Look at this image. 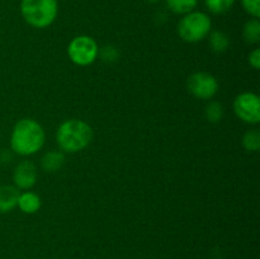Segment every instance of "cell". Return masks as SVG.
Segmentation results:
<instances>
[{
    "mask_svg": "<svg viewBox=\"0 0 260 259\" xmlns=\"http://www.w3.org/2000/svg\"><path fill=\"white\" fill-rule=\"evenodd\" d=\"M46 142L41 123L33 118H22L14 124L10 135V147L20 156H30L40 151Z\"/></svg>",
    "mask_w": 260,
    "mask_h": 259,
    "instance_id": "1",
    "label": "cell"
},
{
    "mask_svg": "<svg viewBox=\"0 0 260 259\" xmlns=\"http://www.w3.org/2000/svg\"><path fill=\"white\" fill-rule=\"evenodd\" d=\"M93 140V128L83 119L71 118L58 126L56 142L63 152L74 154L86 149Z\"/></svg>",
    "mask_w": 260,
    "mask_h": 259,
    "instance_id": "2",
    "label": "cell"
},
{
    "mask_svg": "<svg viewBox=\"0 0 260 259\" xmlns=\"http://www.w3.org/2000/svg\"><path fill=\"white\" fill-rule=\"evenodd\" d=\"M20 13L30 27L43 29L52 24L58 14L57 0H22Z\"/></svg>",
    "mask_w": 260,
    "mask_h": 259,
    "instance_id": "3",
    "label": "cell"
},
{
    "mask_svg": "<svg viewBox=\"0 0 260 259\" xmlns=\"http://www.w3.org/2000/svg\"><path fill=\"white\" fill-rule=\"evenodd\" d=\"M177 30L184 42L197 43L208 37L212 30V20L207 13L193 10L183 15L178 23Z\"/></svg>",
    "mask_w": 260,
    "mask_h": 259,
    "instance_id": "4",
    "label": "cell"
},
{
    "mask_svg": "<svg viewBox=\"0 0 260 259\" xmlns=\"http://www.w3.org/2000/svg\"><path fill=\"white\" fill-rule=\"evenodd\" d=\"M99 47L90 36H76L68 46V56L75 65L89 66L98 58Z\"/></svg>",
    "mask_w": 260,
    "mask_h": 259,
    "instance_id": "5",
    "label": "cell"
},
{
    "mask_svg": "<svg viewBox=\"0 0 260 259\" xmlns=\"http://www.w3.org/2000/svg\"><path fill=\"white\" fill-rule=\"evenodd\" d=\"M187 88L189 93L197 99L208 101L212 99L218 91V81L212 74L206 71L193 73L187 80Z\"/></svg>",
    "mask_w": 260,
    "mask_h": 259,
    "instance_id": "6",
    "label": "cell"
},
{
    "mask_svg": "<svg viewBox=\"0 0 260 259\" xmlns=\"http://www.w3.org/2000/svg\"><path fill=\"white\" fill-rule=\"evenodd\" d=\"M234 112L236 117L249 124L260 122V99L258 94L244 91L234 101Z\"/></svg>",
    "mask_w": 260,
    "mask_h": 259,
    "instance_id": "7",
    "label": "cell"
},
{
    "mask_svg": "<svg viewBox=\"0 0 260 259\" xmlns=\"http://www.w3.org/2000/svg\"><path fill=\"white\" fill-rule=\"evenodd\" d=\"M37 167L30 160L20 161L14 168V172H13V183H14V187H17L18 189H30L37 183Z\"/></svg>",
    "mask_w": 260,
    "mask_h": 259,
    "instance_id": "8",
    "label": "cell"
},
{
    "mask_svg": "<svg viewBox=\"0 0 260 259\" xmlns=\"http://www.w3.org/2000/svg\"><path fill=\"white\" fill-rule=\"evenodd\" d=\"M19 193L14 185H0V213H8L17 207Z\"/></svg>",
    "mask_w": 260,
    "mask_h": 259,
    "instance_id": "9",
    "label": "cell"
},
{
    "mask_svg": "<svg viewBox=\"0 0 260 259\" xmlns=\"http://www.w3.org/2000/svg\"><path fill=\"white\" fill-rule=\"evenodd\" d=\"M41 206H42V201H41V197L37 193L30 192V190H25V192L19 193L17 207L19 208L23 213L33 215V213H36L37 211H40Z\"/></svg>",
    "mask_w": 260,
    "mask_h": 259,
    "instance_id": "10",
    "label": "cell"
},
{
    "mask_svg": "<svg viewBox=\"0 0 260 259\" xmlns=\"http://www.w3.org/2000/svg\"><path fill=\"white\" fill-rule=\"evenodd\" d=\"M66 157L62 151L58 150H52L47 151L41 159V168L46 173H56L61 170V168L65 165Z\"/></svg>",
    "mask_w": 260,
    "mask_h": 259,
    "instance_id": "11",
    "label": "cell"
},
{
    "mask_svg": "<svg viewBox=\"0 0 260 259\" xmlns=\"http://www.w3.org/2000/svg\"><path fill=\"white\" fill-rule=\"evenodd\" d=\"M208 43L212 51L217 53L225 52L230 46V38L222 30H211L208 35Z\"/></svg>",
    "mask_w": 260,
    "mask_h": 259,
    "instance_id": "12",
    "label": "cell"
},
{
    "mask_svg": "<svg viewBox=\"0 0 260 259\" xmlns=\"http://www.w3.org/2000/svg\"><path fill=\"white\" fill-rule=\"evenodd\" d=\"M198 0H167L168 9L178 15H185L196 10Z\"/></svg>",
    "mask_w": 260,
    "mask_h": 259,
    "instance_id": "13",
    "label": "cell"
},
{
    "mask_svg": "<svg viewBox=\"0 0 260 259\" xmlns=\"http://www.w3.org/2000/svg\"><path fill=\"white\" fill-rule=\"evenodd\" d=\"M243 36L245 42L255 45L260 41V20L259 18H251L243 28Z\"/></svg>",
    "mask_w": 260,
    "mask_h": 259,
    "instance_id": "14",
    "label": "cell"
},
{
    "mask_svg": "<svg viewBox=\"0 0 260 259\" xmlns=\"http://www.w3.org/2000/svg\"><path fill=\"white\" fill-rule=\"evenodd\" d=\"M203 2L208 12L216 15L225 14L235 4V0H203Z\"/></svg>",
    "mask_w": 260,
    "mask_h": 259,
    "instance_id": "15",
    "label": "cell"
},
{
    "mask_svg": "<svg viewBox=\"0 0 260 259\" xmlns=\"http://www.w3.org/2000/svg\"><path fill=\"white\" fill-rule=\"evenodd\" d=\"M223 113H225L223 106L218 103V102H210L205 108V116L207 121L211 122V123L220 122L223 118Z\"/></svg>",
    "mask_w": 260,
    "mask_h": 259,
    "instance_id": "16",
    "label": "cell"
},
{
    "mask_svg": "<svg viewBox=\"0 0 260 259\" xmlns=\"http://www.w3.org/2000/svg\"><path fill=\"white\" fill-rule=\"evenodd\" d=\"M243 146L249 152H256L260 149V132L258 130H249L243 137Z\"/></svg>",
    "mask_w": 260,
    "mask_h": 259,
    "instance_id": "17",
    "label": "cell"
},
{
    "mask_svg": "<svg viewBox=\"0 0 260 259\" xmlns=\"http://www.w3.org/2000/svg\"><path fill=\"white\" fill-rule=\"evenodd\" d=\"M102 57V60L106 61V62H116L119 58V52L114 46H104L102 50H99V55Z\"/></svg>",
    "mask_w": 260,
    "mask_h": 259,
    "instance_id": "18",
    "label": "cell"
},
{
    "mask_svg": "<svg viewBox=\"0 0 260 259\" xmlns=\"http://www.w3.org/2000/svg\"><path fill=\"white\" fill-rule=\"evenodd\" d=\"M241 5L251 18L260 17V0H241Z\"/></svg>",
    "mask_w": 260,
    "mask_h": 259,
    "instance_id": "19",
    "label": "cell"
},
{
    "mask_svg": "<svg viewBox=\"0 0 260 259\" xmlns=\"http://www.w3.org/2000/svg\"><path fill=\"white\" fill-rule=\"evenodd\" d=\"M249 65L254 69V70H259L260 69V50L259 48H255V50L251 51L249 53Z\"/></svg>",
    "mask_w": 260,
    "mask_h": 259,
    "instance_id": "20",
    "label": "cell"
},
{
    "mask_svg": "<svg viewBox=\"0 0 260 259\" xmlns=\"http://www.w3.org/2000/svg\"><path fill=\"white\" fill-rule=\"evenodd\" d=\"M147 3H150V4H156V3H159L160 0H146Z\"/></svg>",
    "mask_w": 260,
    "mask_h": 259,
    "instance_id": "21",
    "label": "cell"
}]
</instances>
